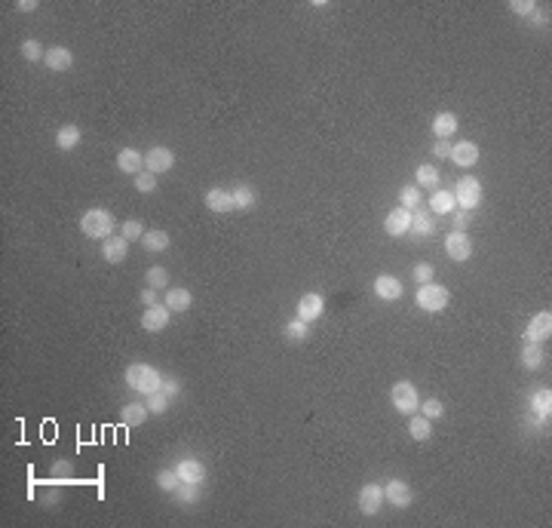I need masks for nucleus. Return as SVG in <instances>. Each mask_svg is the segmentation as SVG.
<instances>
[{"label":"nucleus","instance_id":"1","mask_svg":"<svg viewBox=\"0 0 552 528\" xmlns=\"http://www.w3.org/2000/svg\"><path fill=\"white\" fill-rule=\"evenodd\" d=\"M114 228H117L114 215L108 209H101V206L86 209L83 215H80V231H83V237H90V239H108V237H114Z\"/></svg>","mask_w":552,"mask_h":528},{"label":"nucleus","instance_id":"4","mask_svg":"<svg viewBox=\"0 0 552 528\" xmlns=\"http://www.w3.org/2000/svg\"><path fill=\"white\" fill-rule=\"evenodd\" d=\"M454 203H458V209L463 212H473L476 206L482 203V197H485V190H482V182L476 175H463L458 184H454Z\"/></svg>","mask_w":552,"mask_h":528},{"label":"nucleus","instance_id":"16","mask_svg":"<svg viewBox=\"0 0 552 528\" xmlns=\"http://www.w3.org/2000/svg\"><path fill=\"white\" fill-rule=\"evenodd\" d=\"M374 295H378L380 301H399L402 298L399 277H393V273H380V277H374Z\"/></svg>","mask_w":552,"mask_h":528},{"label":"nucleus","instance_id":"9","mask_svg":"<svg viewBox=\"0 0 552 528\" xmlns=\"http://www.w3.org/2000/svg\"><path fill=\"white\" fill-rule=\"evenodd\" d=\"M380 507H384V485L365 482L359 489V510H362V516H374Z\"/></svg>","mask_w":552,"mask_h":528},{"label":"nucleus","instance_id":"40","mask_svg":"<svg viewBox=\"0 0 552 528\" xmlns=\"http://www.w3.org/2000/svg\"><path fill=\"white\" fill-rule=\"evenodd\" d=\"M411 277H414V283H418V286L433 283V264H429V262H418V264L411 267Z\"/></svg>","mask_w":552,"mask_h":528},{"label":"nucleus","instance_id":"38","mask_svg":"<svg viewBox=\"0 0 552 528\" xmlns=\"http://www.w3.org/2000/svg\"><path fill=\"white\" fill-rule=\"evenodd\" d=\"M145 406H147V411H151V415H166V409H169V396L163 393V390H154V393L145 400Z\"/></svg>","mask_w":552,"mask_h":528},{"label":"nucleus","instance_id":"6","mask_svg":"<svg viewBox=\"0 0 552 528\" xmlns=\"http://www.w3.org/2000/svg\"><path fill=\"white\" fill-rule=\"evenodd\" d=\"M445 255L451 258V262H458V264H463V262H469V258H473V239H469L467 231H451V234H448V239H445Z\"/></svg>","mask_w":552,"mask_h":528},{"label":"nucleus","instance_id":"13","mask_svg":"<svg viewBox=\"0 0 552 528\" xmlns=\"http://www.w3.org/2000/svg\"><path fill=\"white\" fill-rule=\"evenodd\" d=\"M169 317H172V311H169L166 304L145 307V313H141V329H145V332H163V329L169 326Z\"/></svg>","mask_w":552,"mask_h":528},{"label":"nucleus","instance_id":"28","mask_svg":"<svg viewBox=\"0 0 552 528\" xmlns=\"http://www.w3.org/2000/svg\"><path fill=\"white\" fill-rule=\"evenodd\" d=\"M408 433L414 442H427L433 436V421L424 415H408Z\"/></svg>","mask_w":552,"mask_h":528},{"label":"nucleus","instance_id":"12","mask_svg":"<svg viewBox=\"0 0 552 528\" xmlns=\"http://www.w3.org/2000/svg\"><path fill=\"white\" fill-rule=\"evenodd\" d=\"M408 228H411V212L408 209H402V206H396V209H390L384 215V231H387V237H405L408 234Z\"/></svg>","mask_w":552,"mask_h":528},{"label":"nucleus","instance_id":"42","mask_svg":"<svg viewBox=\"0 0 552 528\" xmlns=\"http://www.w3.org/2000/svg\"><path fill=\"white\" fill-rule=\"evenodd\" d=\"M147 234V231H145V224H141V222H135V218H132V222H126V224H123V239H129V243H132V239H139V243H141V237H145Z\"/></svg>","mask_w":552,"mask_h":528},{"label":"nucleus","instance_id":"34","mask_svg":"<svg viewBox=\"0 0 552 528\" xmlns=\"http://www.w3.org/2000/svg\"><path fill=\"white\" fill-rule=\"evenodd\" d=\"M420 203H424V194H420V188H418V184H405V188L399 190V206H402V209L414 212Z\"/></svg>","mask_w":552,"mask_h":528},{"label":"nucleus","instance_id":"26","mask_svg":"<svg viewBox=\"0 0 552 528\" xmlns=\"http://www.w3.org/2000/svg\"><path fill=\"white\" fill-rule=\"evenodd\" d=\"M80 141H83V133H80L77 123H65V126L56 133V148L59 150H74Z\"/></svg>","mask_w":552,"mask_h":528},{"label":"nucleus","instance_id":"32","mask_svg":"<svg viewBox=\"0 0 552 528\" xmlns=\"http://www.w3.org/2000/svg\"><path fill=\"white\" fill-rule=\"evenodd\" d=\"M285 338L292 341V344H304L307 338H310V323H304V320H289L285 323Z\"/></svg>","mask_w":552,"mask_h":528},{"label":"nucleus","instance_id":"25","mask_svg":"<svg viewBox=\"0 0 552 528\" xmlns=\"http://www.w3.org/2000/svg\"><path fill=\"white\" fill-rule=\"evenodd\" d=\"M147 415H151V411H147L145 402H126V406L120 409V421L126 424V427H141V424L147 421Z\"/></svg>","mask_w":552,"mask_h":528},{"label":"nucleus","instance_id":"50","mask_svg":"<svg viewBox=\"0 0 552 528\" xmlns=\"http://www.w3.org/2000/svg\"><path fill=\"white\" fill-rule=\"evenodd\" d=\"M16 10H22V12H34V10H37V0H19Z\"/></svg>","mask_w":552,"mask_h":528},{"label":"nucleus","instance_id":"23","mask_svg":"<svg viewBox=\"0 0 552 528\" xmlns=\"http://www.w3.org/2000/svg\"><path fill=\"white\" fill-rule=\"evenodd\" d=\"M408 234H414V237H433L436 234V218L427 215V212L418 206V209L411 212V228H408Z\"/></svg>","mask_w":552,"mask_h":528},{"label":"nucleus","instance_id":"18","mask_svg":"<svg viewBox=\"0 0 552 528\" xmlns=\"http://www.w3.org/2000/svg\"><path fill=\"white\" fill-rule=\"evenodd\" d=\"M206 209L209 212H234V197H230V188H209L206 190Z\"/></svg>","mask_w":552,"mask_h":528},{"label":"nucleus","instance_id":"36","mask_svg":"<svg viewBox=\"0 0 552 528\" xmlns=\"http://www.w3.org/2000/svg\"><path fill=\"white\" fill-rule=\"evenodd\" d=\"M145 280H147V286H151V289H166V286H169V271H166V267H160V264H154L151 271L145 273Z\"/></svg>","mask_w":552,"mask_h":528},{"label":"nucleus","instance_id":"15","mask_svg":"<svg viewBox=\"0 0 552 528\" xmlns=\"http://www.w3.org/2000/svg\"><path fill=\"white\" fill-rule=\"evenodd\" d=\"M451 163L460 169H469L479 163V145L476 141H458V145H451Z\"/></svg>","mask_w":552,"mask_h":528},{"label":"nucleus","instance_id":"21","mask_svg":"<svg viewBox=\"0 0 552 528\" xmlns=\"http://www.w3.org/2000/svg\"><path fill=\"white\" fill-rule=\"evenodd\" d=\"M43 65L50 68V71H68V68L74 65V52L65 50V46H52V50H46Z\"/></svg>","mask_w":552,"mask_h":528},{"label":"nucleus","instance_id":"10","mask_svg":"<svg viewBox=\"0 0 552 528\" xmlns=\"http://www.w3.org/2000/svg\"><path fill=\"white\" fill-rule=\"evenodd\" d=\"M549 335H552V311L534 313V317L528 320V326H524V338H528V341H537V344H543Z\"/></svg>","mask_w":552,"mask_h":528},{"label":"nucleus","instance_id":"48","mask_svg":"<svg viewBox=\"0 0 552 528\" xmlns=\"http://www.w3.org/2000/svg\"><path fill=\"white\" fill-rule=\"evenodd\" d=\"M448 154H451V145H448V139H439V141L433 145V157H436V160H445Z\"/></svg>","mask_w":552,"mask_h":528},{"label":"nucleus","instance_id":"19","mask_svg":"<svg viewBox=\"0 0 552 528\" xmlns=\"http://www.w3.org/2000/svg\"><path fill=\"white\" fill-rule=\"evenodd\" d=\"M175 473H178L181 482H194V485H200L203 479H206V467H203V461H196V458H181Z\"/></svg>","mask_w":552,"mask_h":528},{"label":"nucleus","instance_id":"7","mask_svg":"<svg viewBox=\"0 0 552 528\" xmlns=\"http://www.w3.org/2000/svg\"><path fill=\"white\" fill-rule=\"evenodd\" d=\"M295 313H298V320H304V323H316V320L325 313V298L319 292H307L298 298Z\"/></svg>","mask_w":552,"mask_h":528},{"label":"nucleus","instance_id":"27","mask_svg":"<svg viewBox=\"0 0 552 528\" xmlns=\"http://www.w3.org/2000/svg\"><path fill=\"white\" fill-rule=\"evenodd\" d=\"M531 411H534L537 421H549V415H552V393H549V387H540L534 396H531Z\"/></svg>","mask_w":552,"mask_h":528},{"label":"nucleus","instance_id":"29","mask_svg":"<svg viewBox=\"0 0 552 528\" xmlns=\"http://www.w3.org/2000/svg\"><path fill=\"white\" fill-rule=\"evenodd\" d=\"M439 182H442V175H439V169H436L433 163H424V166H418V173H414V184L424 188V190H436L439 188Z\"/></svg>","mask_w":552,"mask_h":528},{"label":"nucleus","instance_id":"43","mask_svg":"<svg viewBox=\"0 0 552 528\" xmlns=\"http://www.w3.org/2000/svg\"><path fill=\"white\" fill-rule=\"evenodd\" d=\"M509 10H513L519 19H528L531 12L537 10V3H534V0H509Z\"/></svg>","mask_w":552,"mask_h":528},{"label":"nucleus","instance_id":"24","mask_svg":"<svg viewBox=\"0 0 552 528\" xmlns=\"http://www.w3.org/2000/svg\"><path fill=\"white\" fill-rule=\"evenodd\" d=\"M163 304H166L172 313H184V311H190V304H194V295H190V289H184V286H178V289H166V301H163Z\"/></svg>","mask_w":552,"mask_h":528},{"label":"nucleus","instance_id":"14","mask_svg":"<svg viewBox=\"0 0 552 528\" xmlns=\"http://www.w3.org/2000/svg\"><path fill=\"white\" fill-rule=\"evenodd\" d=\"M126 255H129V239H123V237L101 239V258H105V264H123Z\"/></svg>","mask_w":552,"mask_h":528},{"label":"nucleus","instance_id":"35","mask_svg":"<svg viewBox=\"0 0 552 528\" xmlns=\"http://www.w3.org/2000/svg\"><path fill=\"white\" fill-rule=\"evenodd\" d=\"M178 485H181V479H178V473H175V470H160V473H156V489H160V491H166V495H175V489H178Z\"/></svg>","mask_w":552,"mask_h":528},{"label":"nucleus","instance_id":"2","mask_svg":"<svg viewBox=\"0 0 552 528\" xmlns=\"http://www.w3.org/2000/svg\"><path fill=\"white\" fill-rule=\"evenodd\" d=\"M126 387H132L135 393L141 396H151L154 390L163 387V375L156 372L154 366H145V362H132L126 369Z\"/></svg>","mask_w":552,"mask_h":528},{"label":"nucleus","instance_id":"39","mask_svg":"<svg viewBox=\"0 0 552 528\" xmlns=\"http://www.w3.org/2000/svg\"><path fill=\"white\" fill-rule=\"evenodd\" d=\"M175 498H178L181 504H194V500H200V485H194V482H181L178 489H175Z\"/></svg>","mask_w":552,"mask_h":528},{"label":"nucleus","instance_id":"33","mask_svg":"<svg viewBox=\"0 0 552 528\" xmlns=\"http://www.w3.org/2000/svg\"><path fill=\"white\" fill-rule=\"evenodd\" d=\"M169 243H172V239H169L166 231H147V234L141 237V246H145L147 252H166Z\"/></svg>","mask_w":552,"mask_h":528},{"label":"nucleus","instance_id":"17","mask_svg":"<svg viewBox=\"0 0 552 528\" xmlns=\"http://www.w3.org/2000/svg\"><path fill=\"white\" fill-rule=\"evenodd\" d=\"M117 169H120V173H126V175L145 173V154H141V150H135V148H123L120 154H117Z\"/></svg>","mask_w":552,"mask_h":528},{"label":"nucleus","instance_id":"46","mask_svg":"<svg viewBox=\"0 0 552 528\" xmlns=\"http://www.w3.org/2000/svg\"><path fill=\"white\" fill-rule=\"evenodd\" d=\"M469 212H463V209H454L451 212V222H454V231H467L469 228Z\"/></svg>","mask_w":552,"mask_h":528},{"label":"nucleus","instance_id":"30","mask_svg":"<svg viewBox=\"0 0 552 528\" xmlns=\"http://www.w3.org/2000/svg\"><path fill=\"white\" fill-rule=\"evenodd\" d=\"M429 209H433L436 215H451V212L458 209L454 194L451 190H433V197H429Z\"/></svg>","mask_w":552,"mask_h":528},{"label":"nucleus","instance_id":"11","mask_svg":"<svg viewBox=\"0 0 552 528\" xmlns=\"http://www.w3.org/2000/svg\"><path fill=\"white\" fill-rule=\"evenodd\" d=\"M384 500H390L396 510H405V507H411V485L405 482V479H390V482L384 485Z\"/></svg>","mask_w":552,"mask_h":528},{"label":"nucleus","instance_id":"47","mask_svg":"<svg viewBox=\"0 0 552 528\" xmlns=\"http://www.w3.org/2000/svg\"><path fill=\"white\" fill-rule=\"evenodd\" d=\"M160 390L169 396V400H175V396L181 393V384L175 381V378H166V375H163V387H160Z\"/></svg>","mask_w":552,"mask_h":528},{"label":"nucleus","instance_id":"31","mask_svg":"<svg viewBox=\"0 0 552 528\" xmlns=\"http://www.w3.org/2000/svg\"><path fill=\"white\" fill-rule=\"evenodd\" d=\"M230 197H234V209H252L258 200L252 184H236V188H230Z\"/></svg>","mask_w":552,"mask_h":528},{"label":"nucleus","instance_id":"20","mask_svg":"<svg viewBox=\"0 0 552 528\" xmlns=\"http://www.w3.org/2000/svg\"><path fill=\"white\" fill-rule=\"evenodd\" d=\"M458 126H460V120L454 111H439L433 117V135L436 139H451V135L458 133Z\"/></svg>","mask_w":552,"mask_h":528},{"label":"nucleus","instance_id":"45","mask_svg":"<svg viewBox=\"0 0 552 528\" xmlns=\"http://www.w3.org/2000/svg\"><path fill=\"white\" fill-rule=\"evenodd\" d=\"M50 473H52L56 479H71V476H74V467H71V461H68V458H59V461L52 464Z\"/></svg>","mask_w":552,"mask_h":528},{"label":"nucleus","instance_id":"41","mask_svg":"<svg viewBox=\"0 0 552 528\" xmlns=\"http://www.w3.org/2000/svg\"><path fill=\"white\" fill-rule=\"evenodd\" d=\"M135 190H141V194H154L156 190V175L147 173V169L145 173H139L135 175Z\"/></svg>","mask_w":552,"mask_h":528},{"label":"nucleus","instance_id":"8","mask_svg":"<svg viewBox=\"0 0 552 528\" xmlns=\"http://www.w3.org/2000/svg\"><path fill=\"white\" fill-rule=\"evenodd\" d=\"M172 166H175V150H172V148L156 145V148H151V150L145 154V169H147V173L163 175V173H169Z\"/></svg>","mask_w":552,"mask_h":528},{"label":"nucleus","instance_id":"22","mask_svg":"<svg viewBox=\"0 0 552 528\" xmlns=\"http://www.w3.org/2000/svg\"><path fill=\"white\" fill-rule=\"evenodd\" d=\"M519 360H522V366L528 369V372H537V369L543 366V360H546V353H543V344H537V341H524Z\"/></svg>","mask_w":552,"mask_h":528},{"label":"nucleus","instance_id":"37","mask_svg":"<svg viewBox=\"0 0 552 528\" xmlns=\"http://www.w3.org/2000/svg\"><path fill=\"white\" fill-rule=\"evenodd\" d=\"M43 56L46 52H43V46H40V40H34V37L22 40V59L25 61H31L34 65V61H43Z\"/></svg>","mask_w":552,"mask_h":528},{"label":"nucleus","instance_id":"3","mask_svg":"<svg viewBox=\"0 0 552 528\" xmlns=\"http://www.w3.org/2000/svg\"><path fill=\"white\" fill-rule=\"evenodd\" d=\"M414 301H418V307L424 313H442L448 307V301H451V292L439 283H424L414 292Z\"/></svg>","mask_w":552,"mask_h":528},{"label":"nucleus","instance_id":"49","mask_svg":"<svg viewBox=\"0 0 552 528\" xmlns=\"http://www.w3.org/2000/svg\"><path fill=\"white\" fill-rule=\"evenodd\" d=\"M156 292H160V289H151V286H147V289H141V304H145V307L160 304V301H156Z\"/></svg>","mask_w":552,"mask_h":528},{"label":"nucleus","instance_id":"44","mask_svg":"<svg viewBox=\"0 0 552 528\" xmlns=\"http://www.w3.org/2000/svg\"><path fill=\"white\" fill-rule=\"evenodd\" d=\"M420 409H424V418H429V421H436V418L445 415V406H442L436 396H433V400H424V406H420Z\"/></svg>","mask_w":552,"mask_h":528},{"label":"nucleus","instance_id":"5","mask_svg":"<svg viewBox=\"0 0 552 528\" xmlns=\"http://www.w3.org/2000/svg\"><path fill=\"white\" fill-rule=\"evenodd\" d=\"M390 402L393 409L399 411V415H414V411H420V393L418 387H414L411 381H396L390 387Z\"/></svg>","mask_w":552,"mask_h":528}]
</instances>
